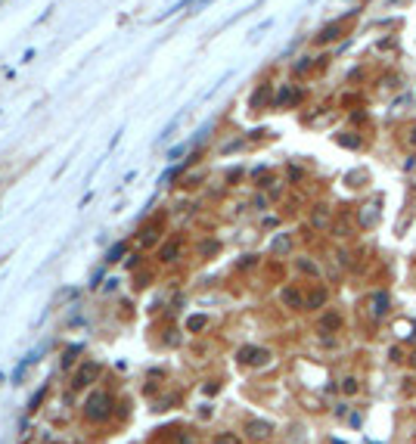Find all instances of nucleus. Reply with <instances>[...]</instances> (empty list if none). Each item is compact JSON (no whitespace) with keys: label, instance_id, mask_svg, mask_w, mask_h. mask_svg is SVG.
I'll return each mask as SVG.
<instances>
[{"label":"nucleus","instance_id":"nucleus-1","mask_svg":"<svg viewBox=\"0 0 416 444\" xmlns=\"http://www.w3.org/2000/svg\"><path fill=\"white\" fill-rule=\"evenodd\" d=\"M109 410H112V394H109V391H94V394L84 401V416L94 419V423L109 419Z\"/></svg>","mask_w":416,"mask_h":444},{"label":"nucleus","instance_id":"nucleus-2","mask_svg":"<svg viewBox=\"0 0 416 444\" xmlns=\"http://www.w3.org/2000/svg\"><path fill=\"white\" fill-rule=\"evenodd\" d=\"M236 360H239V364H249V367H261V364H267V360H270V351H267V348H258V345H246L236 354Z\"/></svg>","mask_w":416,"mask_h":444},{"label":"nucleus","instance_id":"nucleus-3","mask_svg":"<svg viewBox=\"0 0 416 444\" xmlns=\"http://www.w3.org/2000/svg\"><path fill=\"white\" fill-rule=\"evenodd\" d=\"M246 432H249L252 441H264V438L273 435V423H267V419H252V423L246 426Z\"/></svg>","mask_w":416,"mask_h":444},{"label":"nucleus","instance_id":"nucleus-4","mask_svg":"<svg viewBox=\"0 0 416 444\" xmlns=\"http://www.w3.org/2000/svg\"><path fill=\"white\" fill-rule=\"evenodd\" d=\"M342 330V317H339V314L336 311H326V314H323V317H320V333H339Z\"/></svg>","mask_w":416,"mask_h":444},{"label":"nucleus","instance_id":"nucleus-5","mask_svg":"<svg viewBox=\"0 0 416 444\" xmlns=\"http://www.w3.org/2000/svg\"><path fill=\"white\" fill-rule=\"evenodd\" d=\"M388 308H391L388 292H376V298H373V314H376V317H385Z\"/></svg>","mask_w":416,"mask_h":444},{"label":"nucleus","instance_id":"nucleus-6","mask_svg":"<svg viewBox=\"0 0 416 444\" xmlns=\"http://www.w3.org/2000/svg\"><path fill=\"white\" fill-rule=\"evenodd\" d=\"M97 376H100V367H97V364H87V367H81L78 379H75V388H81V385H87L90 379H97Z\"/></svg>","mask_w":416,"mask_h":444},{"label":"nucleus","instance_id":"nucleus-7","mask_svg":"<svg viewBox=\"0 0 416 444\" xmlns=\"http://www.w3.org/2000/svg\"><path fill=\"white\" fill-rule=\"evenodd\" d=\"M81 354H84V345H72V348H68V351L62 354V360H59L62 370H72V364H75V360H78Z\"/></svg>","mask_w":416,"mask_h":444},{"label":"nucleus","instance_id":"nucleus-8","mask_svg":"<svg viewBox=\"0 0 416 444\" xmlns=\"http://www.w3.org/2000/svg\"><path fill=\"white\" fill-rule=\"evenodd\" d=\"M283 301L289 308H305V298H298V289H292V286L283 289Z\"/></svg>","mask_w":416,"mask_h":444},{"label":"nucleus","instance_id":"nucleus-9","mask_svg":"<svg viewBox=\"0 0 416 444\" xmlns=\"http://www.w3.org/2000/svg\"><path fill=\"white\" fill-rule=\"evenodd\" d=\"M323 301H326V292H323V289H317V292H311V295L305 298V308H320Z\"/></svg>","mask_w":416,"mask_h":444},{"label":"nucleus","instance_id":"nucleus-10","mask_svg":"<svg viewBox=\"0 0 416 444\" xmlns=\"http://www.w3.org/2000/svg\"><path fill=\"white\" fill-rule=\"evenodd\" d=\"M205 320H208V317H202V314H196V317H190V323H187V326H190L193 333H199V330H205Z\"/></svg>","mask_w":416,"mask_h":444},{"label":"nucleus","instance_id":"nucleus-11","mask_svg":"<svg viewBox=\"0 0 416 444\" xmlns=\"http://www.w3.org/2000/svg\"><path fill=\"white\" fill-rule=\"evenodd\" d=\"M177 258V242H168V249L161 252V261H174Z\"/></svg>","mask_w":416,"mask_h":444},{"label":"nucleus","instance_id":"nucleus-12","mask_svg":"<svg viewBox=\"0 0 416 444\" xmlns=\"http://www.w3.org/2000/svg\"><path fill=\"white\" fill-rule=\"evenodd\" d=\"M342 391H345V394H357V379H351V376L342 379Z\"/></svg>","mask_w":416,"mask_h":444},{"label":"nucleus","instance_id":"nucleus-13","mask_svg":"<svg viewBox=\"0 0 416 444\" xmlns=\"http://www.w3.org/2000/svg\"><path fill=\"white\" fill-rule=\"evenodd\" d=\"M339 143H345L348 149H354L357 143H361V140H357V137H339Z\"/></svg>","mask_w":416,"mask_h":444},{"label":"nucleus","instance_id":"nucleus-14","mask_svg":"<svg viewBox=\"0 0 416 444\" xmlns=\"http://www.w3.org/2000/svg\"><path fill=\"white\" fill-rule=\"evenodd\" d=\"M298 267H302L305 274H317V264H311V261H298Z\"/></svg>","mask_w":416,"mask_h":444},{"label":"nucleus","instance_id":"nucleus-15","mask_svg":"<svg viewBox=\"0 0 416 444\" xmlns=\"http://www.w3.org/2000/svg\"><path fill=\"white\" fill-rule=\"evenodd\" d=\"M348 426H351V429H361V413H351V416H348Z\"/></svg>","mask_w":416,"mask_h":444},{"label":"nucleus","instance_id":"nucleus-16","mask_svg":"<svg viewBox=\"0 0 416 444\" xmlns=\"http://www.w3.org/2000/svg\"><path fill=\"white\" fill-rule=\"evenodd\" d=\"M214 444H236V438H233V435H221V438H217Z\"/></svg>","mask_w":416,"mask_h":444},{"label":"nucleus","instance_id":"nucleus-17","mask_svg":"<svg viewBox=\"0 0 416 444\" xmlns=\"http://www.w3.org/2000/svg\"><path fill=\"white\" fill-rule=\"evenodd\" d=\"M273 249H276V252H286V249H289V239H276Z\"/></svg>","mask_w":416,"mask_h":444},{"label":"nucleus","instance_id":"nucleus-18","mask_svg":"<svg viewBox=\"0 0 416 444\" xmlns=\"http://www.w3.org/2000/svg\"><path fill=\"white\" fill-rule=\"evenodd\" d=\"M180 444H193V438H180Z\"/></svg>","mask_w":416,"mask_h":444},{"label":"nucleus","instance_id":"nucleus-19","mask_svg":"<svg viewBox=\"0 0 416 444\" xmlns=\"http://www.w3.org/2000/svg\"><path fill=\"white\" fill-rule=\"evenodd\" d=\"M410 364H413V367H416V351H413V354H410Z\"/></svg>","mask_w":416,"mask_h":444},{"label":"nucleus","instance_id":"nucleus-20","mask_svg":"<svg viewBox=\"0 0 416 444\" xmlns=\"http://www.w3.org/2000/svg\"><path fill=\"white\" fill-rule=\"evenodd\" d=\"M413 335H416V326H413Z\"/></svg>","mask_w":416,"mask_h":444}]
</instances>
